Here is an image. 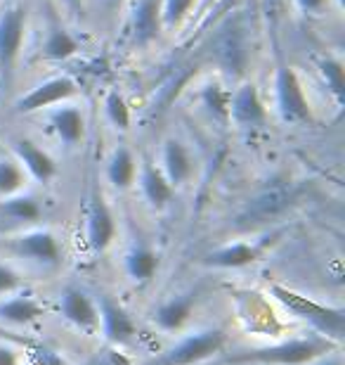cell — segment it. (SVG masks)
I'll return each instance as SVG.
<instances>
[{"label": "cell", "instance_id": "cell-2", "mask_svg": "<svg viewBox=\"0 0 345 365\" xmlns=\"http://www.w3.org/2000/svg\"><path fill=\"white\" fill-rule=\"evenodd\" d=\"M275 302L282 306L284 311H289L293 318L303 320L310 325V330L314 334H322L334 344H343V334H345V311L343 306H331L324 302H317L312 297H305L300 292L284 287V284H272L270 287Z\"/></svg>", "mask_w": 345, "mask_h": 365}, {"label": "cell", "instance_id": "cell-21", "mask_svg": "<svg viewBox=\"0 0 345 365\" xmlns=\"http://www.w3.org/2000/svg\"><path fill=\"white\" fill-rule=\"evenodd\" d=\"M123 275L133 287H147L161 268V252L147 240H133L121 257Z\"/></svg>", "mask_w": 345, "mask_h": 365}, {"label": "cell", "instance_id": "cell-15", "mask_svg": "<svg viewBox=\"0 0 345 365\" xmlns=\"http://www.w3.org/2000/svg\"><path fill=\"white\" fill-rule=\"evenodd\" d=\"M154 164L159 166V171L164 173L166 180L171 182L175 190L185 187L187 182L194 178V171H196L194 152L189 150V145L185 140H180V138H175V135L164 138Z\"/></svg>", "mask_w": 345, "mask_h": 365}, {"label": "cell", "instance_id": "cell-31", "mask_svg": "<svg viewBox=\"0 0 345 365\" xmlns=\"http://www.w3.org/2000/svg\"><path fill=\"white\" fill-rule=\"evenodd\" d=\"M26 287V273L14 261H0V297Z\"/></svg>", "mask_w": 345, "mask_h": 365}, {"label": "cell", "instance_id": "cell-20", "mask_svg": "<svg viewBox=\"0 0 345 365\" xmlns=\"http://www.w3.org/2000/svg\"><path fill=\"white\" fill-rule=\"evenodd\" d=\"M262 257V245L258 240H232L213 247L203 254L201 264L211 271H241L246 266H253Z\"/></svg>", "mask_w": 345, "mask_h": 365}, {"label": "cell", "instance_id": "cell-18", "mask_svg": "<svg viewBox=\"0 0 345 365\" xmlns=\"http://www.w3.org/2000/svg\"><path fill=\"white\" fill-rule=\"evenodd\" d=\"M43 316H46V304L28 287L0 297V325L3 327L21 330V327L36 325Z\"/></svg>", "mask_w": 345, "mask_h": 365}, {"label": "cell", "instance_id": "cell-4", "mask_svg": "<svg viewBox=\"0 0 345 365\" xmlns=\"http://www.w3.org/2000/svg\"><path fill=\"white\" fill-rule=\"evenodd\" d=\"M5 250L21 264L38 268V271H55L62 266L64 247L60 235L48 225H33V228L3 235Z\"/></svg>", "mask_w": 345, "mask_h": 365}, {"label": "cell", "instance_id": "cell-3", "mask_svg": "<svg viewBox=\"0 0 345 365\" xmlns=\"http://www.w3.org/2000/svg\"><path fill=\"white\" fill-rule=\"evenodd\" d=\"M339 349V344L329 341L322 334H303V337H291L275 341V344L248 349V351L232 354L223 361V365H305L317 356Z\"/></svg>", "mask_w": 345, "mask_h": 365}, {"label": "cell", "instance_id": "cell-30", "mask_svg": "<svg viewBox=\"0 0 345 365\" xmlns=\"http://www.w3.org/2000/svg\"><path fill=\"white\" fill-rule=\"evenodd\" d=\"M201 107L206 109L211 119L227 121V105H230V91H225L220 83H208L206 88L199 93Z\"/></svg>", "mask_w": 345, "mask_h": 365}, {"label": "cell", "instance_id": "cell-16", "mask_svg": "<svg viewBox=\"0 0 345 365\" xmlns=\"http://www.w3.org/2000/svg\"><path fill=\"white\" fill-rule=\"evenodd\" d=\"M46 209L43 202L33 192H19L0 200V235H12V232L41 225Z\"/></svg>", "mask_w": 345, "mask_h": 365}, {"label": "cell", "instance_id": "cell-35", "mask_svg": "<svg viewBox=\"0 0 345 365\" xmlns=\"http://www.w3.org/2000/svg\"><path fill=\"white\" fill-rule=\"evenodd\" d=\"M296 7L305 14H319L329 5V0H293Z\"/></svg>", "mask_w": 345, "mask_h": 365}, {"label": "cell", "instance_id": "cell-12", "mask_svg": "<svg viewBox=\"0 0 345 365\" xmlns=\"http://www.w3.org/2000/svg\"><path fill=\"white\" fill-rule=\"evenodd\" d=\"M46 119L48 133L62 145L64 150H76L83 145L85 133H87V119H85V109L76 105V102H62L41 112Z\"/></svg>", "mask_w": 345, "mask_h": 365}, {"label": "cell", "instance_id": "cell-32", "mask_svg": "<svg viewBox=\"0 0 345 365\" xmlns=\"http://www.w3.org/2000/svg\"><path fill=\"white\" fill-rule=\"evenodd\" d=\"M31 354H33V365H67L64 356L50 346H36Z\"/></svg>", "mask_w": 345, "mask_h": 365}, {"label": "cell", "instance_id": "cell-22", "mask_svg": "<svg viewBox=\"0 0 345 365\" xmlns=\"http://www.w3.org/2000/svg\"><path fill=\"white\" fill-rule=\"evenodd\" d=\"M135 187L139 190V197L152 211H166L175 200V190L171 182L166 180L164 173L159 171V166L152 162L149 157H137V178Z\"/></svg>", "mask_w": 345, "mask_h": 365}, {"label": "cell", "instance_id": "cell-19", "mask_svg": "<svg viewBox=\"0 0 345 365\" xmlns=\"http://www.w3.org/2000/svg\"><path fill=\"white\" fill-rule=\"evenodd\" d=\"M10 152L21 164V169L26 171V176L31 182L48 185V182H53L57 178V173H60V166H57L55 157L50 155L48 150H43L38 143H33L31 138H12Z\"/></svg>", "mask_w": 345, "mask_h": 365}, {"label": "cell", "instance_id": "cell-25", "mask_svg": "<svg viewBox=\"0 0 345 365\" xmlns=\"http://www.w3.org/2000/svg\"><path fill=\"white\" fill-rule=\"evenodd\" d=\"M80 43L67 26L62 24V19L50 17L46 24V36L41 43V57L48 62H67L73 55H78Z\"/></svg>", "mask_w": 345, "mask_h": 365}, {"label": "cell", "instance_id": "cell-1", "mask_svg": "<svg viewBox=\"0 0 345 365\" xmlns=\"http://www.w3.org/2000/svg\"><path fill=\"white\" fill-rule=\"evenodd\" d=\"M206 50L211 64H216L223 74L239 81L251 64V24H248L246 14L237 10L225 21H220Z\"/></svg>", "mask_w": 345, "mask_h": 365}, {"label": "cell", "instance_id": "cell-34", "mask_svg": "<svg viewBox=\"0 0 345 365\" xmlns=\"http://www.w3.org/2000/svg\"><path fill=\"white\" fill-rule=\"evenodd\" d=\"M305 365H345L343 363V354H341V346L339 349H331V351L317 356V359H312L310 363Z\"/></svg>", "mask_w": 345, "mask_h": 365}, {"label": "cell", "instance_id": "cell-17", "mask_svg": "<svg viewBox=\"0 0 345 365\" xmlns=\"http://www.w3.org/2000/svg\"><path fill=\"white\" fill-rule=\"evenodd\" d=\"M227 121L239 128H258L267 121V107L258 86L251 81H239L237 88L230 91Z\"/></svg>", "mask_w": 345, "mask_h": 365}, {"label": "cell", "instance_id": "cell-24", "mask_svg": "<svg viewBox=\"0 0 345 365\" xmlns=\"http://www.w3.org/2000/svg\"><path fill=\"white\" fill-rule=\"evenodd\" d=\"M137 178V155L128 145H116L105 162V180L114 192H128L135 187Z\"/></svg>", "mask_w": 345, "mask_h": 365}, {"label": "cell", "instance_id": "cell-36", "mask_svg": "<svg viewBox=\"0 0 345 365\" xmlns=\"http://www.w3.org/2000/svg\"><path fill=\"white\" fill-rule=\"evenodd\" d=\"M90 365H126L119 354H100L90 361Z\"/></svg>", "mask_w": 345, "mask_h": 365}, {"label": "cell", "instance_id": "cell-37", "mask_svg": "<svg viewBox=\"0 0 345 365\" xmlns=\"http://www.w3.org/2000/svg\"><path fill=\"white\" fill-rule=\"evenodd\" d=\"M100 5L105 7L107 12H116V10H121V5H123V0H100Z\"/></svg>", "mask_w": 345, "mask_h": 365}, {"label": "cell", "instance_id": "cell-13", "mask_svg": "<svg viewBox=\"0 0 345 365\" xmlns=\"http://www.w3.org/2000/svg\"><path fill=\"white\" fill-rule=\"evenodd\" d=\"M95 302H97V332L112 346H128L137 334L133 313L112 294H95Z\"/></svg>", "mask_w": 345, "mask_h": 365}, {"label": "cell", "instance_id": "cell-7", "mask_svg": "<svg viewBox=\"0 0 345 365\" xmlns=\"http://www.w3.org/2000/svg\"><path fill=\"white\" fill-rule=\"evenodd\" d=\"M272 93H275V109L284 123H310L312 121V105L305 93V86L300 81L298 71L289 64H279L272 76Z\"/></svg>", "mask_w": 345, "mask_h": 365}, {"label": "cell", "instance_id": "cell-27", "mask_svg": "<svg viewBox=\"0 0 345 365\" xmlns=\"http://www.w3.org/2000/svg\"><path fill=\"white\" fill-rule=\"evenodd\" d=\"M102 107H105V119L114 130L119 133H128L130 126H133V112H130L128 100L123 98L121 91H107L105 100H102Z\"/></svg>", "mask_w": 345, "mask_h": 365}, {"label": "cell", "instance_id": "cell-28", "mask_svg": "<svg viewBox=\"0 0 345 365\" xmlns=\"http://www.w3.org/2000/svg\"><path fill=\"white\" fill-rule=\"evenodd\" d=\"M317 71H319V78H322V83H324V88L334 98V102L339 107H343V102H345V76H343L341 60H336V57H322V60L317 62Z\"/></svg>", "mask_w": 345, "mask_h": 365}, {"label": "cell", "instance_id": "cell-23", "mask_svg": "<svg viewBox=\"0 0 345 365\" xmlns=\"http://www.w3.org/2000/svg\"><path fill=\"white\" fill-rule=\"evenodd\" d=\"M164 31L161 21V0H135L128 14V34L133 46L147 48Z\"/></svg>", "mask_w": 345, "mask_h": 365}, {"label": "cell", "instance_id": "cell-14", "mask_svg": "<svg viewBox=\"0 0 345 365\" xmlns=\"http://www.w3.org/2000/svg\"><path fill=\"white\" fill-rule=\"evenodd\" d=\"M57 313L73 330L92 334L97 332V302L80 284H67L57 294Z\"/></svg>", "mask_w": 345, "mask_h": 365}, {"label": "cell", "instance_id": "cell-33", "mask_svg": "<svg viewBox=\"0 0 345 365\" xmlns=\"http://www.w3.org/2000/svg\"><path fill=\"white\" fill-rule=\"evenodd\" d=\"M24 359H21V349L10 344V341L0 339V365H21Z\"/></svg>", "mask_w": 345, "mask_h": 365}, {"label": "cell", "instance_id": "cell-29", "mask_svg": "<svg viewBox=\"0 0 345 365\" xmlns=\"http://www.w3.org/2000/svg\"><path fill=\"white\" fill-rule=\"evenodd\" d=\"M196 5H199V0H161V21H164V29H168V31L180 29L192 17Z\"/></svg>", "mask_w": 345, "mask_h": 365}, {"label": "cell", "instance_id": "cell-11", "mask_svg": "<svg viewBox=\"0 0 345 365\" xmlns=\"http://www.w3.org/2000/svg\"><path fill=\"white\" fill-rule=\"evenodd\" d=\"M199 306L196 289H175L166 294L152 311V325L164 334H180L187 330L189 320Z\"/></svg>", "mask_w": 345, "mask_h": 365}, {"label": "cell", "instance_id": "cell-26", "mask_svg": "<svg viewBox=\"0 0 345 365\" xmlns=\"http://www.w3.org/2000/svg\"><path fill=\"white\" fill-rule=\"evenodd\" d=\"M28 185H31V180H28L26 171L21 169V164L14 159L12 152L0 150V200L26 192Z\"/></svg>", "mask_w": 345, "mask_h": 365}, {"label": "cell", "instance_id": "cell-9", "mask_svg": "<svg viewBox=\"0 0 345 365\" xmlns=\"http://www.w3.org/2000/svg\"><path fill=\"white\" fill-rule=\"evenodd\" d=\"M119 225H116L114 209L109 207L105 192L95 185L85 197V207H83V237L85 247L90 250V254L100 257L105 254L109 247L114 245Z\"/></svg>", "mask_w": 345, "mask_h": 365}, {"label": "cell", "instance_id": "cell-10", "mask_svg": "<svg viewBox=\"0 0 345 365\" xmlns=\"http://www.w3.org/2000/svg\"><path fill=\"white\" fill-rule=\"evenodd\" d=\"M76 95H78V83L69 74L50 76L46 81L36 83L33 88H28L24 95H19L17 102H14V114L19 116L41 114L50 107L73 100Z\"/></svg>", "mask_w": 345, "mask_h": 365}, {"label": "cell", "instance_id": "cell-5", "mask_svg": "<svg viewBox=\"0 0 345 365\" xmlns=\"http://www.w3.org/2000/svg\"><path fill=\"white\" fill-rule=\"evenodd\" d=\"M227 332L223 327H196L180 332V337L166 349L152 365H201L223 351Z\"/></svg>", "mask_w": 345, "mask_h": 365}, {"label": "cell", "instance_id": "cell-6", "mask_svg": "<svg viewBox=\"0 0 345 365\" xmlns=\"http://www.w3.org/2000/svg\"><path fill=\"white\" fill-rule=\"evenodd\" d=\"M293 202H296V190H293L291 182L275 180L270 185L260 187L241 207L237 216V225L239 228H258V225L275 223L293 207Z\"/></svg>", "mask_w": 345, "mask_h": 365}, {"label": "cell", "instance_id": "cell-8", "mask_svg": "<svg viewBox=\"0 0 345 365\" xmlns=\"http://www.w3.org/2000/svg\"><path fill=\"white\" fill-rule=\"evenodd\" d=\"M28 29V7L21 0H10L0 7V78L10 81L17 67Z\"/></svg>", "mask_w": 345, "mask_h": 365}]
</instances>
